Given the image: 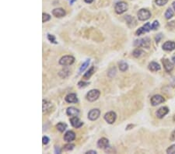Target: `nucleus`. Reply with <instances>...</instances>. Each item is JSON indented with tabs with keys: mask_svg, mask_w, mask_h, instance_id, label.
Here are the masks:
<instances>
[{
	"mask_svg": "<svg viewBox=\"0 0 175 154\" xmlns=\"http://www.w3.org/2000/svg\"><path fill=\"white\" fill-rule=\"evenodd\" d=\"M74 61H75V58L73 56L65 55V56H63L62 58H61V59L59 60V64L61 65H64V66H67V65H71L72 64H73Z\"/></svg>",
	"mask_w": 175,
	"mask_h": 154,
	"instance_id": "nucleus-1",
	"label": "nucleus"
},
{
	"mask_svg": "<svg viewBox=\"0 0 175 154\" xmlns=\"http://www.w3.org/2000/svg\"><path fill=\"white\" fill-rule=\"evenodd\" d=\"M100 90H90L87 94H86V99L90 101V102H93V101H95L98 99V97H100Z\"/></svg>",
	"mask_w": 175,
	"mask_h": 154,
	"instance_id": "nucleus-2",
	"label": "nucleus"
},
{
	"mask_svg": "<svg viewBox=\"0 0 175 154\" xmlns=\"http://www.w3.org/2000/svg\"><path fill=\"white\" fill-rule=\"evenodd\" d=\"M138 18L141 21H144V20H147L151 16V13L147 9H142L138 12Z\"/></svg>",
	"mask_w": 175,
	"mask_h": 154,
	"instance_id": "nucleus-3",
	"label": "nucleus"
},
{
	"mask_svg": "<svg viewBox=\"0 0 175 154\" xmlns=\"http://www.w3.org/2000/svg\"><path fill=\"white\" fill-rule=\"evenodd\" d=\"M115 12L118 14H122L123 13H125L127 11L128 9V4L125 2H119L115 5Z\"/></svg>",
	"mask_w": 175,
	"mask_h": 154,
	"instance_id": "nucleus-4",
	"label": "nucleus"
},
{
	"mask_svg": "<svg viewBox=\"0 0 175 154\" xmlns=\"http://www.w3.org/2000/svg\"><path fill=\"white\" fill-rule=\"evenodd\" d=\"M150 40L148 37H145V38H141L139 40H136L135 43H134V45L136 47H145V48H149V42Z\"/></svg>",
	"mask_w": 175,
	"mask_h": 154,
	"instance_id": "nucleus-5",
	"label": "nucleus"
},
{
	"mask_svg": "<svg viewBox=\"0 0 175 154\" xmlns=\"http://www.w3.org/2000/svg\"><path fill=\"white\" fill-rule=\"evenodd\" d=\"M117 115L114 111L107 112L104 115V120L108 123V124H113L116 120Z\"/></svg>",
	"mask_w": 175,
	"mask_h": 154,
	"instance_id": "nucleus-6",
	"label": "nucleus"
},
{
	"mask_svg": "<svg viewBox=\"0 0 175 154\" xmlns=\"http://www.w3.org/2000/svg\"><path fill=\"white\" fill-rule=\"evenodd\" d=\"M100 115V111L99 109H93L88 113V118L90 121L97 120Z\"/></svg>",
	"mask_w": 175,
	"mask_h": 154,
	"instance_id": "nucleus-7",
	"label": "nucleus"
},
{
	"mask_svg": "<svg viewBox=\"0 0 175 154\" xmlns=\"http://www.w3.org/2000/svg\"><path fill=\"white\" fill-rule=\"evenodd\" d=\"M164 101H165V100H164V98L162 96L155 95L151 98V104L152 106H157V105L161 104V103H163Z\"/></svg>",
	"mask_w": 175,
	"mask_h": 154,
	"instance_id": "nucleus-8",
	"label": "nucleus"
},
{
	"mask_svg": "<svg viewBox=\"0 0 175 154\" xmlns=\"http://www.w3.org/2000/svg\"><path fill=\"white\" fill-rule=\"evenodd\" d=\"M97 147L100 149H107L109 147V141L106 138H101L97 142Z\"/></svg>",
	"mask_w": 175,
	"mask_h": 154,
	"instance_id": "nucleus-9",
	"label": "nucleus"
},
{
	"mask_svg": "<svg viewBox=\"0 0 175 154\" xmlns=\"http://www.w3.org/2000/svg\"><path fill=\"white\" fill-rule=\"evenodd\" d=\"M70 122H71V125H73L74 128H79L81 126H83V123L76 116L70 119Z\"/></svg>",
	"mask_w": 175,
	"mask_h": 154,
	"instance_id": "nucleus-10",
	"label": "nucleus"
},
{
	"mask_svg": "<svg viewBox=\"0 0 175 154\" xmlns=\"http://www.w3.org/2000/svg\"><path fill=\"white\" fill-rule=\"evenodd\" d=\"M168 112H169V110H168V108L167 107H162L157 111L156 115H157V118H163L164 116H165Z\"/></svg>",
	"mask_w": 175,
	"mask_h": 154,
	"instance_id": "nucleus-11",
	"label": "nucleus"
},
{
	"mask_svg": "<svg viewBox=\"0 0 175 154\" xmlns=\"http://www.w3.org/2000/svg\"><path fill=\"white\" fill-rule=\"evenodd\" d=\"M52 14L54 16L57 18H61V17H63L65 15V9H61V8H58L53 10Z\"/></svg>",
	"mask_w": 175,
	"mask_h": 154,
	"instance_id": "nucleus-12",
	"label": "nucleus"
},
{
	"mask_svg": "<svg viewBox=\"0 0 175 154\" xmlns=\"http://www.w3.org/2000/svg\"><path fill=\"white\" fill-rule=\"evenodd\" d=\"M75 139H76V134L73 131H68L64 136V140L68 142L73 141Z\"/></svg>",
	"mask_w": 175,
	"mask_h": 154,
	"instance_id": "nucleus-13",
	"label": "nucleus"
},
{
	"mask_svg": "<svg viewBox=\"0 0 175 154\" xmlns=\"http://www.w3.org/2000/svg\"><path fill=\"white\" fill-rule=\"evenodd\" d=\"M66 114L69 116H72V117H75V116H78V115L79 114V111L73 107H68L66 110Z\"/></svg>",
	"mask_w": 175,
	"mask_h": 154,
	"instance_id": "nucleus-14",
	"label": "nucleus"
},
{
	"mask_svg": "<svg viewBox=\"0 0 175 154\" xmlns=\"http://www.w3.org/2000/svg\"><path fill=\"white\" fill-rule=\"evenodd\" d=\"M163 64L164 69H165V70L168 72V73H170V72L172 71V69H173V65L167 58L163 60Z\"/></svg>",
	"mask_w": 175,
	"mask_h": 154,
	"instance_id": "nucleus-15",
	"label": "nucleus"
},
{
	"mask_svg": "<svg viewBox=\"0 0 175 154\" xmlns=\"http://www.w3.org/2000/svg\"><path fill=\"white\" fill-rule=\"evenodd\" d=\"M163 49L165 51H173L175 49V42L173 41H167L163 44Z\"/></svg>",
	"mask_w": 175,
	"mask_h": 154,
	"instance_id": "nucleus-16",
	"label": "nucleus"
},
{
	"mask_svg": "<svg viewBox=\"0 0 175 154\" xmlns=\"http://www.w3.org/2000/svg\"><path fill=\"white\" fill-rule=\"evenodd\" d=\"M65 101L68 103H77L78 99L76 94H70L65 97Z\"/></svg>",
	"mask_w": 175,
	"mask_h": 154,
	"instance_id": "nucleus-17",
	"label": "nucleus"
},
{
	"mask_svg": "<svg viewBox=\"0 0 175 154\" xmlns=\"http://www.w3.org/2000/svg\"><path fill=\"white\" fill-rule=\"evenodd\" d=\"M149 69L152 72H157V71L160 70V65L158 63L152 61V62H151L149 65Z\"/></svg>",
	"mask_w": 175,
	"mask_h": 154,
	"instance_id": "nucleus-18",
	"label": "nucleus"
},
{
	"mask_svg": "<svg viewBox=\"0 0 175 154\" xmlns=\"http://www.w3.org/2000/svg\"><path fill=\"white\" fill-rule=\"evenodd\" d=\"M94 71H95V67L94 66H92L86 73L84 74V76H83V79H89L90 77H91V76L94 74Z\"/></svg>",
	"mask_w": 175,
	"mask_h": 154,
	"instance_id": "nucleus-19",
	"label": "nucleus"
},
{
	"mask_svg": "<svg viewBox=\"0 0 175 154\" xmlns=\"http://www.w3.org/2000/svg\"><path fill=\"white\" fill-rule=\"evenodd\" d=\"M56 128H57V129H58L60 132H63V131L66 129L67 125L65 124V123L60 122V123H58V124L56 125Z\"/></svg>",
	"mask_w": 175,
	"mask_h": 154,
	"instance_id": "nucleus-20",
	"label": "nucleus"
},
{
	"mask_svg": "<svg viewBox=\"0 0 175 154\" xmlns=\"http://www.w3.org/2000/svg\"><path fill=\"white\" fill-rule=\"evenodd\" d=\"M128 64L126 62H125V61H121V62L119 63V69L121 72H125L128 69Z\"/></svg>",
	"mask_w": 175,
	"mask_h": 154,
	"instance_id": "nucleus-21",
	"label": "nucleus"
},
{
	"mask_svg": "<svg viewBox=\"0 0 175 154\" xmlns=\"http://www.w3.org/2000/svg\"><path fill=\"white\" fill-rule=\"evenodd\" d=\"M173 16V10H172L170 8L167 9V10L166 13H165V17H166V19H170Z\"/></svg>",
	"mask_w": 175,
	"mask_h": 154,
	"instance_id": "nucleus-22",
	"label": "nucleus"
},
{
	"mask_svg": "<svg viewBox=\"0 0 175 154\" xmlns=\"http://www.w3.org/2000/svg\"><path fill=\"white\" fill-rule=\"evenodd\" d=\"M143 51H142L141 49H136L133 51V56L136 57V58H139L140 57L142 54H143Z\"/></svg>",
	"mask_w": 175,
	"mask_h": 154,
	"instance_id": "nucleus-23",
	"label": "nucleus"
},
{
	"mask_svg": "<svg viewBox=\"0 0 175 154\" xmlns=\"http://www.w3.org/2000/svg\"><path fill=\"white\" fill-rule=\"evenodd\" d=\"M89 64H90V59H87L85 62L82 65V66L80 67V69H79V72L80 73H82V72H83L86 68H87V66L89 65Z\"/></svg>",
	"mask_w": 175,
	"mask_h": 154,
	"instance_id": "nucleus-24",
	"label": "nucleus"
},
{
	"mask_svg": "<svg viewBox=\"0 0 175 154\" xmlns=\"http://www.w3.org/2000/svg\"><path fill=\"white\" fill-rule=\"evenodd\" d=\"M74 148V145L73 144H66L63 147V150L64 151H70V150H73Z\"/></svg>",
	"mask_w": 175,
	"mask_h": 154,
	"instance_id": "nucleus-25",
	"label": "nucleus"
},
{
	"mask_svg": "<svg viewBox=\"0 0 175 154\" xmlns=\"http://www.w3.org/2000/svg\"><path fill=\"white\" fill-rule=\"evenodd\" d=\"M50 19H51V16L48 13H43L42 14V22L43 23L48 21V20H50Z\"/></svg>",
	"mask_w": 175,
	"mask_h": 154,
	"instance_id": "nucleus-26",
	"label": "nucleus"
},
{
	"mask_svg": "<svg viewBox=\"0 0 175 154\" xmlns=\"http://www.w3.org/2000/svg\"><path fill=\"white\" fill-rule=\"evenodd\" d=\"M167 152L169 153V154H173V153H175V144H173L171 146H170L167 149Z\"/></svg>",
	"mask_w": 175,
	"mask_h": 154,
	"instance_id": "nucleus-27",
	"label": "nucleus"
},
{
	"mask_svg": "<svg viewBox=\"0 0 175 154\" xmlns=\"http://www.w3.org/2000/svg\"><path fill=\"white\" fill-rule=\"evenodd\" d=\"M169 1V0H156V3L160 6H164L165 4H167V3Z\"/></svg>",
	"mask_w": 175,
	"mask_h": 154,
	"instance_id": "nucleus-28",
	"label": "nucleus"
},
{
	"mask_svg": "<svg viewBox=\"0 0 175 154\" xmlns=\"http://www.w3.org/2000/svg\"><path fill=\"white\" fill-rule=\"evenodd\" d=\"M48 39L50 40L51 43H54V44H57L56 42V40L54 35H51V34H48Z\"/></svg>",
	"mask_w": 175,
	"mask_h": 154,
	"instance_id": "nucleus-29",
	"label": "nucleus"
},
{
	"mask_svg": "<svg viewBox=\"0 0 175 154\" xmlns=\"http://www.w3.org/2000/svg\"><path fill=\"white\" fill-rule=\"evenodd\" d=\"M143 28H144V30H146V32H149V31H150V30H151L152 26L150 25L149 23H146L145 25L143 26Z\"/></svg>",
	"mask_w": 175,
	"mask_h": 154,
	"instance_id": "nucleus-30",
	"label": "nucleus"
},
{
	"mask_svg": "<svg viewBox=\"0 0 175 154\" xmlns=\"http://www.w3.org/2000/svg\"><path fill=\"white\" fill-rule=\"evenodd\" d=\"M145 33H146V30H144V28H143V27H140L137 31H136V35L137 36H139V35H141V34H145Z\"/></svg>",
	"mask_w": 175,
	"mask_h": 154,
	"instance_id": "nucleus-31",
	"label": "nucleus"
},
{
	"mask_svg": "<svg viewBox=\"0 0 175 154\" xmlns=\"http://www.w3.org/2000/svg\"><path fill=\"white\" fill-rule=\"evenodd\" d=\"M159 27H160V24H159V22H158V21H157V20H156V21H154V22H153V24H152V30H157Z\"/></svg>",
	"mask_w": 175,
	"mask_h": 154,
	"instance_id": "nucleus-32",
	"label": "nucleus"
},
{
	"mask_svg": "<svg viewBox=\"0 0 175 154\" xmlns=\"http://www.w3.org/2000/svg\"><path fill=\"white\" fill-rule=\"evenodd\" d=\"M89 83H85V82H83V81H81V82H79L78 83V86L79 88H83L85 86H86Z\"/></svg>",
	"mask_w": 175,
	"mask_h": 154,
	"instance_id": "nucleus-33",
	"label": "nucleus"
},
{
	"mask_svg": "<svg viewBox=\"0 0 175 154\" xmlns=\"http://www.w3.org/2000/svg\"><path fill=\"white\" fill-rule=\"evenodd\" d=\"M48 142H49V139L47 136H44L42 138V142H43L44 145H47L48 143Z\"/></svg>",
	"mask_w": 175,
	"mask_h": 154,
	"instance_id": "nucleus-34",
	"label": "nucleus"
},
{
	"mask_svg": "<svg viewBox=\"0 0 175 154\" xmlns=\"http://www.w3.org/2000/svg\"><path fill=\"white\" fill-rule=\"evenodd\" d=\"M170 140L171 141H174L175 140V130L171 133V136H170Z\"/></svg>",
	"mask_w": 175,
	"mask_h": 154,
	"instance_id": "nucleus-35",
	"label": "nucleus"
},
{
	"mask_svg": "<svg viewBox=\"0 0 175 154\" xmlns=\"http://www.w3.org/2000/svg\"><path fill=\"white\" fill-rule=\"evenodd\" d=\"M86 153V154H89V153H90V154H96L97 152L94 151V150H90V151H87Z\"/></svg>",
	"mask_w": 175,
	"mask_h": 154,
	"instance_id": "nucleus-36",
	"label": "nucleus"
},
{
	"mask_svg": "<svg viewBox=\"0 0 175 154\" xmlns=\"http://www.w3.org/2000/svg\"><path fill=\"white\" fill-rule=\"evenodd\" d=\"M55 152H56V153H60V152H61V151L59 150V148H58V149H57V146H55Z\"/></svg>",
	"mask_w": 175,
	"mask_h": 154,
	"instance_id": "nucleus-37",
	"label": "nucleus"
},
{
	"mask_svg": "<svg viewBox=\"0 0 175 154\" xmlns=\"http://www.w3.org/2000/svg\"><path fill=\"white\" fill-rule=\"evenodd\" d=\"M84 1L86 3H92L93 2H94V0H84Z\"/></svg>",
	"mask_w": 175,
	"mask_h": 154,
	"instance_id": "nucleus-38",
	"label": "nucleus"
},
{
	"mask_svg": "<svg viewBox=\"0 0 175 154\" xmlns=\"http://www.w3.org/2000/svg\"><path fill=\"white\" fill-rule=\"evenodd\" d=\"M172 6H173V9L175 10V2H173V3Z\"/></svg>",
	"mask_w": 175,
	"mask_h": 154,
	"instance_id": "nucleus-39",
	"label": "nucleus"
},
{
	"mask_svg": "<svg viewBox=\"0 0 175 154\" xmlns=\"http://www.w3.org/2000/svg\"><path fill=\"white\" fill-rule=\"evenodd\" d=\"M75 1H76V0H70V4H73Z\"/></svg>",
	"mask_w": 175,
	"mask_h": 154,
	"instance_id": "nucleus-40",
	"label": "nucleus"
},
{
	"mask_svg": "<svg viewBox=\"0 0 175 154\" xmlns=\"http://www.w3.org/2000/svg\"><path fill=\"white\" fill-rule=\"evenodd\" d=\"M173 63L175 64V56H174V57L173 58Z\"/></svg>",
	"mask_w": 175,
	"mask_h": 154,
	"instance_id": "nucleus-41",
	"label": "nucleus"
}]
</instances>
